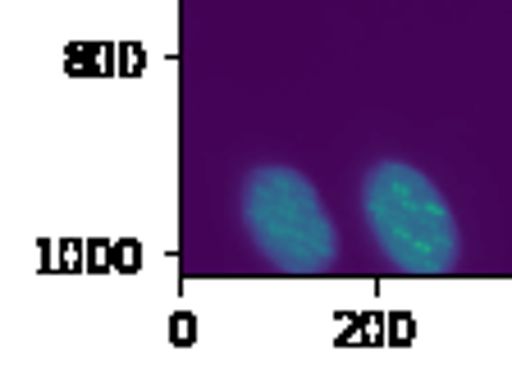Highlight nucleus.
Returning a JSON list of instances; mask_svg holds the SVG:
<instances>
[{
	"label": "nucleus",
	"mask_w": 512,
	"mask_h": 384,
	"mask_svg": "<svg viewBox=\"0 0 512 384\" xmlns=\"http://www.w3.org/2000/svg\"><path fill=\"white\" fill-rule=\"evenodd\" d=\"M362 215L380 256L416 279L453 275L462 261V234L444 192L407 160H380L362 179Z\"/></svg>",
	"instance_id": "f257e3e1"
},
{
	"label": "nucleus",
	"mask_w": 512,
	"mask_h": 384,
	"mask_svg": "<svg viewBox=\"0 0 512 384\" xmlns=\"http://www.w3.org/2000/svg\"><path fill=\"white\" fill-rule=\"evenodd\" d=\"M238 215L252 247L279 275H325L339 261V229L316 183L293 165H256L238 188Z\"/></svg>",
	"instance_id": "f03ea898"
}]
</instances>
